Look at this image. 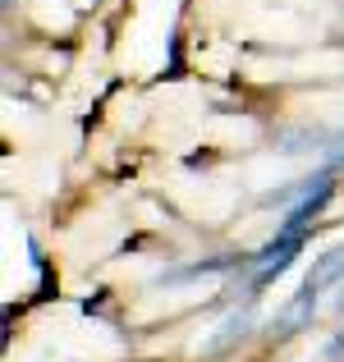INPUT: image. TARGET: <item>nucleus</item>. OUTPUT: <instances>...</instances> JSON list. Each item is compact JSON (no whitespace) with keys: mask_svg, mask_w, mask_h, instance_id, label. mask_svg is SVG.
<instances>
[{"mask_svg":"<svg viewBox=\"0 0 344 362\" xmlns=\"http://www.w3.org/2000/svg\"><path fill=\"white\" fill-rule=\"evenodd\" d=\"M336 197V179H331V165H321L317 175H312V184H308V193L299 197V202L285 211V221H280V234H308L312 230V221L321 216V206Z\"/></svg>","mask_w":344,"mask_h":362,"instance_id":"1","label":"nucleus"},{"mask_svg":"<svg viewBox=\"0 0 344 362\" xmlns=\"http://www.w3.org/2000/svg\"><path fill=\"white\" fill-rule=\"evenodd\" d=\"M344 275V243H336V247H326V252L312 262V271H308V280H303V293H317L321 298V289L326 284H336Z\"/></svg>","mask_w":344,"mask_h":362,"instance_id":"2","label":"nucleus"},{"mask_svg":"<svg viewBox=\"0 0 344 362\" xmlns=\"http://www.w3.org/2000/svg\"><path fill=\"white\" fill-rule=\"evenodd\" d=\"M248 326H253V312H239V317H229L225 326L202 344V354H221V349H229L234 339H243V335H248Z\"/></svg>","mask_w":344,"mask_h":362,"instance_id":"3","label":"nucleus"},{"mask_svg":"<svg viewBox=\"0 0 344 362\" xmlns=\"http://www.w3.org/2000/svg\"><path fill=\"white\" fill-rule=\"evenodd\" d=\"M234 266V257H207V262H193V266H184V271H170V275H161L166 284H179V280H197V275H221Z\"/></svg>","mask_w":344,"mask_h":362,"instance_id":"4","label":"nucleus"},{"mask_svg":"<svg viewBox=\"0 0 344 362\" xmlns=\"http://www.w3.org/2000/svg\"><path fill=\"white\" fill-rule=\"evenodd\" d=\"M0 5H5V9H14V5H18V0H0Z\"/></svg>","mask_w":344,"mask_h":362,"instance_id":"5","label":"nucleus"}]
</instances>
